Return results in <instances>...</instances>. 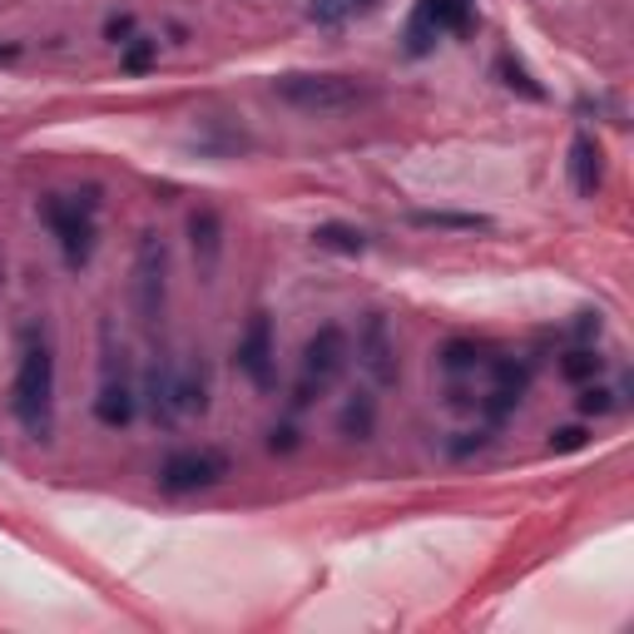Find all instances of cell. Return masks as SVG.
<instances>
[{
  "instance_id": "obj_1",
  "label": "cell",
  "mask_w": 634,
  "mask_h": 634,
  "mask_svg": "<svg viewBox=\"0 0 634 634\" xmlns=\"http://www.w3.org/2000/svg\"><path fill=\"white\" fill-rule=\"evenodd\" d=\"M15 417L35 441H50L55 431V357L45 333H25L21 372H15Z\"/></svg>"
},
{
  "instance_id": "obj_2",
  "label": "cell",
  "mask_w": 634,
  "mask_h": 634,
  "mask_svg": "<svg viewBox=\"0 0 634 634\" xmlns=\"http://www.w3.org/2000/svg\"><path fill=\"white\" fill-rule=\"evenodd\" d=\"M273 95L283 105L302 109V115H347V109H357L367 99V89L347 75H298L292 70V75L273 80Z\"/></svg>"
},
{
  "instance_id": "obj_3",
  "label": "cell",
  "mask_w": 634,
  "mask_h": 634,
  "mask_svg": "<svg viewBox=\"0 0 634 634\" xmlns=\"http://www.w3.org/2000/svg\"><path fill=\"white\" fill-rule=\"evenodd\" d=\"M40 214H45V224H50V234L60 238V248H65L70 268H85L89 248H95V194H85V199H45Z\"/></svg>"
},
{
  "instance_id": "obj_4",
  "label": "cell",
  "mask_w": 634,
  "mask_h": 634,
  "mask_svg": "<svg viewBox=\"0 0 634 634\" xmlns=\"http://www.w3.org/2000/svg\"><path fill=\"white\" fill-rule=\"evenodd\" d=\"M164 292H169V248L159 234L140 238V259H134V308L144 323H159Z\"/></svg>"
},
{
  "instance_id": "obj_5",
  "label": "cell",
  "mask_w": 634,
  "mask_h": 634,
  "mask_svg": "<svg viewBox=\"0 0 634 634\" xmlns=\"http://www.w3.org/2000/svg\"><path fill=\"white\" fill-rule=\"evenodd\" d=\"M228 476V456L224 452H174L159 466V486L169 495H189V491H208Z\"/></svg>"
},
{
  "instance_id": "obj_6",
  "label": "cell",
  "mask_w": 634,
  "mask_h": 634,
  "mask_svg": "<svg viewBox=\"0 0 634 634\" xmlns=\"http://www.w3.org/2000/svg\"><path fill=\"white\" fill-rule=\"evenodd\" d=\"M238 372L253 382L259 392H273L278 387V352H273V323L268 318H253L243 333V343H238Z\"/></svg>"
},
{
  "instance_id": "obj_7",
  "label": "cell",
  "mask_w": 634,
  "mask_h": 634,
  "mask_svg": "<svg viewBox=\"0 0 634 634\" xmlns=\"http://www.w3.org/2000/svg\"><path fill=\"white\" fill-rule=\"evenodd\" d=\"M357 367L372 376L376 387H392L397 382V343H392V327L382 312H372L362 337H357Z\"/></svg>"
},
{
  "instance_id": "obj_8",
  "label": "cell",
  "mask_w": 634,
  "mask_h": 634,
  "mask_svg": "<svg viewBox=\"0 0 634 634\" xmlns=\"http://www.w3.org/2000/svg\"><path fill=\"white\" fill-rule=\"evenodd\" d=\"M347 333L343 327H318V333L308 337V347H302V376H312V382H323V387H333L337 376L347 372Z\"/></svg>"
},
{
  "instance_id": "obj_9",
  "label": "cell",
  "mask_w": 634,
  "mask_h": 634,
  "mask_svg": "<svg viewBox=\"0 0 634 634\" xmlns=\"http://www.w3.org/2000/svg\"><path fill=\"white\" fill-rule=\"evenodd\" d=\"M570 183H575V194L595 199V189L605 183V149L595 134H575L570 140Z\"/></svg>"
},
{
  "instance_id": "obj_10",
  "label": "cell",
  "mask_w": 634,
  "mask_h": 634,
  "mask_svg": "<svg viewBox=\"0 0 634 634\" xmlns=\"http://www.w3.org/2000/svg\"><path fill=\"white\" fill-rule=\"evenodd\" d=\"M144 407H149L154 427H174L179 421V397H174V367L164 362H149V372H144Z\"/></svg>"
},
{
  "instance_id": "obj_11",
  "label": "cell",
  "mask_w": 634,
  "mask_h": 634,
  "mask_svg": "<svg viewBox=\"0 0 634 634\" xmlns=\"http://www.w3.org/2000/svg\"><path fill=\"white\" fill-rule=\"evenodd\" d=\"M189 243H194V259H199V273H214L218 263V248H224V218L214 214V208H199L194 218H189Z\"/></svg>"
},
{
  "instance_id": "obj_12",
  "label": "cell",
  "mask_w": 634,
  "mask_h": 634,
  "mask_svg": "<svg viewBox=\"0 0 634 634\" xmlns=\"http://www.w3.org/2000/svg\"><path fill=\"white\" fill-rule=\"evenodd\" d=\"M134 411H140V397H134L124 382H115V376H109L105 387H99V397H95V417L105 421V427H130Z\"/></svg>"
},
{
  "instance_id": "obj_13",
  "label": "cell",
  "mask_w": 634,
  "mask_h": 634,
  "mask_svg": "<svg viewBox=\"0 0 634 634\" xmlns=\"http://www.w3.org/2000/svg\"><path fill=\"white\" fill-rule=\"evenodd\" d=\"M174 397H179V417H204L208 411L204 367H183V372H174Z\"/></svg>"
},
{
  "instance_id": "obj_14",
  "label": "cell",
  "mask_w": 634,
  "mask_h": 634,
  "mask_svg": "<svg viewBox=\"0 0 634 634\" xmlns=\"http://www.w3.org/2000/svg\"><path fill=\"white\" fill-rule=\"evenodd\" d=\"M372 427H376V402H372V392H357V397H347L343 417H337V431H343L347 441H367V436H372Z\"/></svg>"
},
{
  "instance_id": "obj_15",
  "label": "cell",
  "mask_w": 634,
  "mask_h": 634,
  "mask_svg": "<svg viewBox=\"0 0 634 634\" xmlns=\"http://www.w3.org/2000/svg\"><path fill=\"white\" fill-rule=\"evenodd\" d=\"M312 243L327 248V253H347V259H357V253L367 248V234L352 228V224H318L312 228Z\"/></svg>"
},
{
  "instance_id": "obj_16",
  "label": "cell",
  "mask_w": 634,
  "mask_h": 634,
  "mask_svg": "<svg viewBox=\"0 0 634 634\" xmlns=\"http://www.w3.org/2000/svg\"><path fill=\"white\" fill-rule=\"evenodd\" d=\"M436 40H441V25L431 21L427 0H417V11H411V21H407V55H427Z\"/></svg>"
},
{
  "instance_id": "obj_17",
  "label": "cell",
  "mask_w": 634,
  "mask_h": 634,
  "mask_svg": "<svg viewBox=\"0 0 634 634\" xmlns=\"http://www.w3.org/2000/svg\"><path fill=\"white\" fill-rule=\"evenodd\" d=\"M411 224H417V228H456V234H481V228H491V218H481V214H446V208H436V214H411Z\"/></svg>"
},
{
  "instance_id": "obj_18",
  "label": "cell",
  "mask_w": 634,
  "mask_h": 634,
  "mask_svg": "<svg viewBox=\"0 0 634 634\" xmlns=\"http://www.w3.org/2000/svg\"><path fill=\"white\" fill-rule=\"evenodd\" d=\"M600 372H605V357H595L590 347H575V352L560 357V376H565V382H590V376H600Z\"/></svg>"
},
{
  "instance_id": "obj_19",
  "label": "cell",
  "mask_w": 634,
  "mask_h": 634,
  "mask_svg": "<svg viewBox=\"0 0 634 634\" xmlns=\"http://www.w3.org/2000/svg\"><path fill=\"white\" fill-rule=\"evenodd\" d=\"M481 362L486 357L476 343H446V352H441V367H446V372H476Z\"/></svg>"
},
{
  "instance_id": "obj_20",
  "label": "cell",
  "mask_w": 634,
  "mask_h": 634,
  "mask_svg": "<svg viewBox=\"0 0 634 634\" xmlns=\"http://www.w3.org/2000/svg\"><path fill=\"white\" fill-rule=\"evenodd\" d=\"M154 55H159V40H124V55H119V65L130 70V75H144L154 65Z\"/></svg>"
},
{
  "instance_id": "obj_21",
  "label": "cell",
  "mask_w": 634,
  "mask_h": 634,
  "mask_svg": "<svg viewBox=\"0 0 634 634\" xmlns=\"http://www.w3.org/2000/svg\"><path fill=\"white\" fill-rule=\"evenodd\" d=\"M495 70H501L505 89H521V95H526V99H546V89H540L536 80L526 75V65H516V60H511V55H505V60H501V65H495Z\"/></svg>"
},
{
  "instance_id": "obj_22",
  "label": "cell",
  "mask_w": 634,
  "mask_h": 634,
  "mask_svg": "<svg viewBox=\"0 0 634 634\" xmlns=\"http://www.w3.org/2000/svg\"><path fill=\"white\" fill-rule=\"evenodd\" d=\"M491 372H495V387H505V392H526V382H530V372H526V362H511V357H495L491 362Z\"/></svg>"
},
{
  "instance_id": "obj_23",
  "label": "cell",
  "mask_w": 634,
  "mask_h": 634,
  "mask_svg": "<svg viewBox=\"0 0 634 634\" xmlns=\"http://www.w3.org/2000/svg\"><path fill=\"white\" fill-rule=\"evenodd\" d=\"M585 441H590L585 427H560V431H550V452H581Z\"/></svg>"
},
{
  "instance_id": "obj_24",
  "label": "cell",
  "mask_w": 634,
  "mask_h": 634,
  "mask_svg": "<svg viewBox=\"0 0 634 634\" xmlns=\"http://www.w3.org/2000/svg\"><path fill=\"white\" fill-rule=\"evenodd\" d=\"M581 411H585V417H605V411H614V392L585 387V392H581Z\"/></svg>"
},
{
  "instance_id": "obj_25",
  "label": "cell",
  "mask_w": 634,
  "mask_h": 634,
  "mask_svg": "<svg viewBox=\"0 0 634 634\" xmlns=\"http://www.w3.org/2000/svg\"><path fill=\"white\" fill-rule=\"evenodd\" d=\"M308 15H312L318 25H343L347 5H343V0H308Z\"/></svg>"
},
{
  "instance_id": "obj_26",
  "label": "cell",
  "mask_w": 634,
  "mask_h": 634,
  "mask_svg": "<svg viewBox=\"0 0 634 634\" xmlns=\"http://www.w3.org/2000/svg\"><path fill=\"white\" fill-rule=\"evenodd\" d=\"M516 392H505V387H495L491 392V397H486L481 402V407H486V417H491V421H501V417H511V411H516Z\"/></svg>"
},
{
  "instance_id": "obj_27",
  "label": "cell",
  "mask_w": 634,
  "mask_h": 634,
  "mask_svg": "<svg viewBox=\"0 0 634 634\" xmlns=\"http://www.w3.org/2000/svg\"><path fill=\"white\" fill-rule=\"evenodd\" d=\"M105 40H115V45L134 40V15H109V21H105Z\"/></svg>"
},
{
  "instance_id": "obj_28",
  "label": "cell",
  "mask_w": 634,
  "mask_h": 634,
  "mask_svg": "<svg viewBox=\"0 0 634 634\" xmlns=\"http://www.w3.org/2000/svg\"><path fill=\"white\" fill-rule=\"evenodd\" d=\"M268 452H298V427H273L268 431Z\"/></svg>"
},
{
  "instance_id": "obj_29",
  "label": "cell",
  "mask_w": 634,
  "mask_h": 634,
  "mask_svg": "<svg viewBox=\"0 0 634 634\" xmlns=\"http://www.w3.org/2000/svg\"><path fill=\"white\" fill-rule=\"evenodd\" d=\"M347 11H357V15H376L382 11V0H343Z\"/></svg>"
},
{
  "instance_id": "obj_30",
  "label": "cell",
  "mask_w": 634,
  "mask_h": 634,
  "mask_svg": "<svg viewBox=\"0 0 634 634\" xmlns=\"http://www.w3.org/2000/svg\"><path fill=\"white\" fill-rule=\"evenodd\" d=\"M0 60H15V45H5V50H0Z\"/></svg>"
}]
</instances>
